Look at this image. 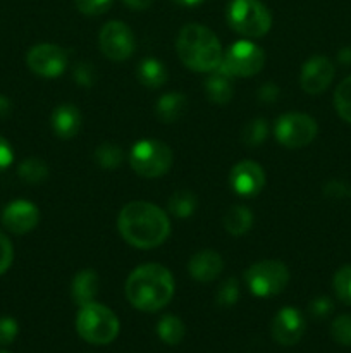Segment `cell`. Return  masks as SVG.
Here are the masks:
<instances>
[{"label": "cell", "mask_w": 351, "mask_h": 353, "mask_svg": "<svg viewBox=\"0 0 351 353\" xmlns=\"http://www.w3.org/2000/svg\"><path fill=\"white\" fill-rule=\"evenodd\" d=\"M326 195H329V196H343V195H346V188H344V185L343 183H339V181H330L329 185L326 186Z\"/></svg>", "instance_id": "39"}, {"label": "cell", "mask_w": 351, "mask_h": 353, "mask_svg": "<svg viewBox=\"0 0 351 353\" xmlns=\"http://www.w3.org/2000/svg\"><path fill=\"white\" fill-rule=\"evenodd\" d=\"M95 161L103 169H116L123 164L124 154L119 145L116 143H102L95 150Z\"/></svg>", "instance_id": "26"}, {"label": "cell", "mask_w": 351, "mask_h": 353, "mask_svg": "<svg viewBox=\"0 0 351 353\" xmlns=\"http://www.w3.org/2000/svg\"><path fill=\"white\" fill-rule=\"evenodd\" d=\"M138 81L147 88H160L165 81H167V69H165L164 62L157 61L153 57L143 59L138 64L136 69Z\"/></svg>", "instance_id": "21"}, {"label": "cell", "mask_w": 351, "mask_h": 353, "mask_svg": "<svg viewBox=\"0 0 351 353\" xmlns=\"http://www.w3.org/2000/svg\"><path fill=\"white\" fill-rule=\"evenodd\" d=\"M10 109H12V105H10L9 99L3 95H0V117H7L10 114Z\"/></svg>", "instance_id": "41"}, {"label": "cell", "mask_w": 351, "mask_h": 353, "mask_svg": "<svg viewBox=\"0 0 351 353\" xmlns=\"http://www.w3.org/2000/svg\"><path fill=\"white\" fill-rule=\"evenodd\" d=\"M330 336L343 347H351V314L336 317L330 324Z\"/></svg>", "instance_id": "30"}, {"label": "cell", "mask_w": 351, "mask_h": 353, "mask_svg": "<svg viewBox=\"0 0 351 353\" xmlns=\"http://www.w3.org/2000/svg\"><path fill=\"white\" fill-rule=\"evenodd\" d=\"M205 88L206 97L210 102L219 103V105H226L231 99H233L234 86H233V76L229 72L224 71L222 68H217L212 71V74L205 79Z\"/></svg>", "instance_id": "18"}, {"label": "cell", "mask_w": 351, "mask_h": 353, "mask_svg": "<svg viewBox=\"0 0 351 353\" xmlns=\"http://www.w3.org/2000/svg\"><path fill=\"white\" fill-rule=\"evenodd\" d=\"M334 107L341 119L351 124V76L337 85L336 93H334Z\"/></svg>", "instance_id": "27"}, {"label": "cell", "mask_w": 351, "mask_h": 353, "mask_svg": "<svg viewBox=\"0 0 351 353\" xmlns=\"http://www.w3.org/2000/svg\"><path fill=\"white\" fill-rule=\"evenodd\" d=\"M54 133L62 140H71L81 130V112L74 103H61L50 116Z\"/></svg>", "instance_id": "16"}, {"label": "cell", "mask_w": 351, "mask_h": 353, "mask_svg": "<svg viewBox=\"0 0 351 353\" xmlns=\"http://www.w3.org/2000/svg\"><path fill=\"white\" fill-rule=\"evenodd\" d=\"M123 2L133 10H145L153 3V0H123Z\"/></svg>", "instance_id": "40"}, {"label": "cell", "mask_w": 351, "mask_h": 353, "mask_svg": "<svg viewBox=\"0 0 351 353\" xmlns=\"http://www.w3.org/2000/svg\"><path fill=\"white\" fill-rule=\"evenodd\" d=\"M98 45L102 54L110 61H126L134 52V34L123 21H109L100 30Z\"/></svg>", "instance_id": "10"}, {"label": "cell", "mask_w": 351, "mask_h": 353, "mask_svg": "<svg viewBox=\"0 0 351 353\" xmlns=\"http://www.w3.org/2000/svg\"><path fill=\"white\" fill-rule=\"evenodd\" d=\"M98 274L93 269H85L74 276L71 285V296L76 305L83 307L95 302V296L98 293Z\"/></svg>", "instance_id": "19"}, {"label": "cell", "mask_w": 351, "mask_h": 353, "mask_svg": "<svg viewBox=\"0 0 351 353\" xmlns=\"http://www.w3.org/2000/svg\"><path fill=\"white\" fill-rule=\"evenodd\" d=\"M14 162V152L9 141L0 137V171H6Z\"/></svg>", "instance_id": "37"}, {"label": "cell", "mask_w": 351, "mask_h": 353, "mask_svg": "<svg viewBox=\"0 0 351 353\" xmlns=\"http://www.w3.org/2000/svg\"><path fill=\"white\" fill-rule=\"evenodd\" d=\"M224 261L217 252L202 250L189 259L188 271L193 279L200 283H210L217 279V276L222 272Z\"/></svg>", "instance_id": "17"}, {"label": "cell", "mask_w": 351, "mask_h": 353, "mask_svg": "<svg viewBox=\"0 0 351 353\" xmlns=\"http://www.w3.org/2000/svg\"><path fill=\"white\" fill-rule=\"evenodd\" d=\"M17 174L23 181L30 183V185H36L47 179L48 176V165L45 164L41 159L30 157L26 161H23L17 168Z\"/></svg>", "instance_id": "25"}, {"label": "cell", "mask_w": 351, "mask_h": 353, "mask_svg": "<svg viewBox=\"0 0 351 353\" xmlns=\"http://www.w3.org/2000/svg\"><path fill=\"white\" fill-rule=\"evenodd\" d=\"M334 74L336 69L332 62L323 55H315L303 64L299 72V86L308 95H319L332 83Z\"/></svg>", "instance_id": "13"}, {"label": "cell", "mask_w": 351, "mask_h": 353, "mask_svg": "<svg viewBox=\"0 0 351 353\" xmlns=\"http://www.w3.org/2000/svg\"><path fill=\"white\" fill-rule=\"evenodd\" d=\"M265 54L253 41L241 40L231 45L222 55L220 68L233 78H250L264 69Z\"/></svg>", "instance_id": "9"}, {"label": "cell", "mask_w": 351, "mask_h": 353, "mask_svg": "<svg viewBox=\"0 0 351 353\" xmlns=\"http://www.w3.org/2000/svg\"><path fill=\"white\" fill-rule=\"evenodd\" d=\"M229 185L237 195L255 196L265 186V172L255 161H241L231 169Z\"/></svg>", "instance_id": "15"}, {"label": "cell", "mask_w": 351, "mask_h": 353, "mask_svg": "<svg viewBox=\"0 0 351 353\" xmlns=\"http://www.w3.org/2000/svg\"><path fill=\"white\" fill-rule=\"evenodd\" d=\"M26 64L36 76H41V78H57V76H61L65 71L67 54L58 45L40 43L28 50Z\"/></svg>", "instance_id": "11"}, {"label": "cell", "mask_w": 351, "mask_h": 353, "mask_svg": "<svg viewBox=\"0 0 351 353\" xmlns=\"http://www.w3.org/2000/svg\"><path fill=\"white\" fill-rule=\"evenodd\" d=\"M176 50L188 69L196 72H212L222 62V47L212 30L202 24H186L178 34Z\"/></svg>", "instance_id": "3"}, {"label": "cell", "mask_w": 351, "mask_h": 353, "mask_svg": "<svg viewBox=\"0 0 351 353\" xmlns=\"http://www.w3.org/2000/svg\"><path fill=\"white\" fill-rule=\"evenodd\" d=\"M253 226V214L248 207L234 205L224 216V228L233 236H243Z\"/></svg>", "instance_id": "22"}, {"label": "cell", "mask_w": 351, "mask_h": 353, "mask_svg": "<svg viewBox=\"0 0 351 353\" xmlns=\"http://www.w3.org/2000/svg\"><path fill=\"white\" fill-rule=\"evenodd\" d=\"M339 61L343 62V64H350V62H351V48H343V50L339 52Z\"/></svg>", "instance_id": "42"}, {"label": "cell", "mask_w": 351, "mask_h": 353, "mask_svg": "<svg viewBox=\"0 0 351 353\" xmlns=\"http://www.w3.org/2000/svg\"><path fill=\"white\" fill-rule=\"evenodd\" d=\"M244 281L255 296L267 299L279 295L289 283V271L286 264L279 261H260L244 272Z\"/></svg>", "instance_id": "7"}, {"label": "cell", "mask_w": 351, "mask_h": 353, "mask_svg": "<svg viewBox=\"0 0 351 353\" xmlns=\"http://www.w3.org/2000/svg\"><path fill=\"white\" fill-rule=\"evenodd\" d=\"M332 300H330L329 296H317V299L312 300L308 305L310 314H312L315 319H323V317H327L332 312Z\"/></svg>", "instance_id": "36"}, {"label": "cell", "mask_w": 351, "mask_h": 353, "mask_svg": "<svg viewBox=\"0 0 351 353\" xmlns=\"http://www.w3.org/2000/svg\"><path fill=\"white\" fill-rule=\"evenodd\" d=\"M186 107H188V99L182 93L169 92L157 100L155 114L162 123H176L182 117Z\"/></svg>", "instance_id": "20"}, {"label": "cell", "mask_w": 351, "mask_h": 353, "mask_svg": "<svg viewBox=\"0 0 351 353\" xmlns=\"http://www.w3.org/2000/svg\"><path fill=\"white\" fill-rule=\"evenodd\" d=\"M184 324L179 317L172 314H165L157 324V334L165 345H179L184 338Z\"/></svg>", "instance_id": "24"}, {"label": "cell", "mask_w": 351, "mask_h": 353, "mask_svg": "<svg viewBox=\"0 0 351 353\" xmlns=\"http://www.w3.org/2000/svg\"><path fill=\"white\" fill-rule=\"evenodd\" d=\"M120 330L119 319L109 307L92 302L83 305L76 317V331L92 345L112 343Z\"/></svg>", "instance_id": "4"}, {"label": "cell", "mask_w": 351, "mask_h": 353, "mask_svg": "<svg viewBox=\"0 0 351 353\" xmlns=\"http://www.w3.org/2000/svg\"><path fill=\"white\" fill-rule=\"evenodd\" d=\"M174 278L160 264H145L134 269L126 281V296L134 309L157 312L174 296Z\"/></svg>", "instance_id": "2"}, {"label": "cell", "mask_w": 351, "mask_h": 353, "mask_svg": "<svg viewBox=\"0 0 351 353\" xmlns=\"http://www.w3.org/2000/svg\"><path fill=\"white\" fill-rule=\"evenodd\" d=\"M305 317L295 307H284L275 314L270 324L272 338L282 347H292L305 334Z\"/></svg>", "instance_id": "12"}, {"label": "cell", "mask_w": 351, "mask_h": 353, "mask_svg": "<svg viewBox=\"0 0 351 353\" xmlns=\"http://www.w3.org/2000/svg\"><path fill=\"white\" fill-rule=\"evenodd\" d=\"M0 353H9V352H0Z\"/></svg>", "instance_id": "44"}, {"label": "cell", "mask_w": 351, "mask_h": 353, "mask_svg": "<svg viewBox=\"0 0 351 353\" xmlns=\"http://www.w3.org/2000/svg\"><path fill=\"white\" fill-rule=\"evenodd\" d=\"M315 119L303 112H288L279 116L274 124L275 140L286 148H301L312 143L317 137Z\"/></svg>", "instance_id": "8"}, {"label": "cell", "mask_w": 351, "mask_h": 353, "mask_svg": "<svg viewBox=\"0 0 351 353\" xmlns=\"http://www.w3.org/2000/svg\"><path fill=\"white\" fill-rule=\"evenodd\" d=\"M268 134V124L264 117H257V119H251L246 126L243 128V133H241V140L248 147H257V145L264 143V140Z\"/></svg>", "instance_id": "28"}, {"label": "cell", "mask_w": 351, "mask_h": 353, "mask_svg": "<svg viewBox=\"0 0 351 353\" xmlns=\"http://www.w3.org/2000/svg\"><path fill=\"white\" fill-rule=\"evenodd\" d=\"M240 299V283L234 278L226 279L215 293V302L220 307H233Z\"/></svg>", "instance_id": "31"}, {"label": "cell", "mask_w": 351, "mask_h": 353, "mask_svg": "<svg viewBox=\"0 0 351 353\" xmlns=\"http://www.w3.org/2000/svg\"><path fill=\"white\" fill-rule=\"evenodd\" d=\"M120 236L131 247L150 250L167 240L171 233V221L160 207L150 202H129L120 209L117 217Z\"/></svg>", "instance_id": "1"}, {"label": "cell", "mask_w": 351, "mask_h": 353, "mask_svg": "<svg viewBox=\"0 0 351 353\" xmlns=\"http://www.w3.org/2000/svg\"><path fill=\"white\" fill-rule=\"evenodd\" d=\"M332 285L337 299L351 305V265H344L334 274Z\"/></svg>", "instance_id": "29"}, {"label": "cell", "mask_w": 351, "mask_h": 353, "mask_svg": "<svg viewBox=\"0 0 351 353\" xmlns=\"http://www.w3.org/2000/svg\"><path fill=\"white\" fill-rule=\"evenodd\" d=\"M172 161L171 147L158 140H140L129 154L131 168L141 178H160L171 169Z\"/></svg>", "instance_id": "6"}, {"label": "cell", "mask_w": 351, "mask_h": 353, "mask_svg": "<svg viewBox=\"0 0 351 353\" xmlns=\"http://www.w3.org/2000/svg\"><path fill=\"white\" fill-rule=\"evenodd\" d=\"M72 74H74V81L81 86H92L96 79L95 68L89 62H78Z\"/></svg>", "instance_id": "34"}, {"label": "cell", "mask_w": 351, "mask_h": 353, "mask_svg": "<svg viewBox=\"0 0 351 353\" xmlns=\"http://www.w3.org/2000/svg\"><path fill=\"white\" fill-rule=\"evenodd\" d=\"M174 3H178V6H182V7H195L198 6V3H202L203 0H172Z\"/></svg>", "instance_id": "43"}, {"label": "cell", "mask_w": 351, "mask_h": 353, "mask_svg": "<svg viewBox=\"0 0 351 353\" xmlns=\"http://www.w3.org/2000/svg\"><path fill=\"white\" fill-rule=\"evenodd\" d=\"M14 259V248L10 240L7 238V234H3L0 231V274L7 272V269L10 268Z\"/></svg>", "instance_id": "35"}, {"label": "cell", "mask_w": 351, "mask_h": 353, "mask_svg": "<svg viewBox=\"0 0 351 353\" xmlns=\"http://www.w3.org/2000/svg\"><path fill=\"white\" fill-rule=\"evenodd\" d=\"M227 23L241 37L260 38L270 30L272 16L260 0H231Z\"/></svg>", "instance_id": "5"}, {"label": "cell", "mask_w": 351, "mask_h": 353, "mask_svg": "<svg viewBox=\"0 0 351 353\" xmlns=\"http://www.w3.org/2000/svg\"><path fill=\"white\" fill-rule=\"evenodd\" d=\"M40 223V210L30 200H14L2 212V224L14 234H26Z\"/></svg>", "instance_id": "14"}, {"label": "cell", "mask_w": 351, "mask_h": 353, "mask_svg": "<svg viewBox=\"0 0 351 353\" xmlns=\"http://www.w3.org/2000/svg\"><path fill=\"white\" fill-rule=\"evenodd\" d=\"M196 205H198V200H196L195 193L189 192V190H178L169 199V212L178 219L191 217L195 214Z\"/></svg>", "instance_id": "23"}, {"label": "cell", "mask_w": 351, "mask_h": 353, "mask_svg": "<svg viewBox=\"0 0 351 353\" xmlns=\"http://www.w3.org/2000/svg\"><path fill=\"white\" fill-rule=\"evenodd\" d=\"M76 9L85 16H100L110 9L112 0H74Z\"/></svg>", "instance_id": "32"}, {"label": "cell", "mask_w": 351, "mask_h": 353, "mask_svg": "<svg viewBox=\"0 0 351 353\" xmlns=\"http://www.w3.org/2000/svg\"><path fill=\"white\" fill-rule=\"evenodd\" d=\"M19 333V326L12 317H0V347L10 345Z\"/></svg>", "instance_id": "33"}, {"label": "cell", "mask_w": 351, "mask_h": 353, "mask_svg": "<svg viewBox=\"0 0 351 353\" xmlns=\"http://www.w3.org/2000/svg\"><path fill=\"white\" fill-rule=\"evenodd\" d=\"M279 95V88L275 85H264L260 88V92H258V99L264 100V102H274L275 99H277Z\"/></svg>", "instance_id": "38"}]
</instances>
